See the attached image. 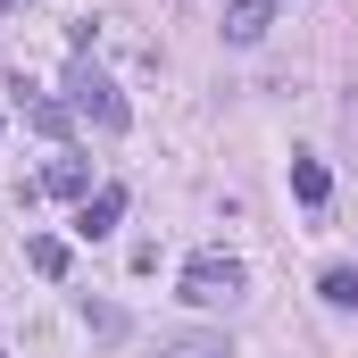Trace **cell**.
I'll return each instance as SVG.
<instances>
[{
    "instance_id": "obj_1",
    "label": "cell",
    "mask_w": 358,
    "mask_h": 358,
    "mask_svg": "<svg viewBox=\"0 0 358 358\" xmlns=\"http://www.w3.org/2000/svg\"><path fill=\"white\" fill-rule=\"evenodd\" d=\"M67 108L84 117L92 134H125V92L108 84L92 59H76V67H67Z\"/></svg>"
},
{
    "instance_id": "obj_2",
    "label": "cell",
    "mask_w": 358,
    "mask_h": 358,
    "mask_svg": "<svg viewBox=\"0 0 358 358\" xmlns=\"http://www.w3.org/2000/svg\"><path fill=\"white\" fill-rule=\"evenodd\" d=\"M242 283H250V275H242V259L200 250V259L183 267V300H192V308H234V300H242Z\"/></svg>"
},
{
    "instance_id": "obj_3",
    "label": "cell",
    "mask_w": 358,
    "mask_h": 358,
    "mask_svg": "<svg viewBox=\"0 0 358 358\" xmlns=\"http://www.w3.org/2000/svg\"><path fill=\"white\" fill-rule=\"evenodd\" d=\"M117 217H125V183H100L92 200H76V242H100V234H117Z\"/></svg>"
},
{
    "instance_id": "obj_4",
    "label": "cell",
    "mask_w": 358,
    "mask_h": 358,
    "mask_svg": "<svg viewBox=\"0 0 358 358\" xmlns=\"http://www.w3.org/2000/svg\"><path fill=\"white\" fill-rule=\"evenodd\" d=\"M17 108H25V125H34V134H50V142H67V125H76V108H67V100H50V92H17Z\"/></svg>"
},
{
    "instance_id": "obj_5",
    "label": "cell",
    "mask_w": 358,
    "mask_h": 358,
    "mask_svg": "<svg viewBox=\"0 0 358 358\" xmlns=\"http://www.w3.org/2000/svg\"><path fill=\"white\" fill-rule=\"evenodd\" d=\"M275 17V0H225V42H259Z\"/></svg>"
},
{
    "instance_id": "obj_6",
    "label": "cell",
    "mask_w": 358,
    "mask_h": 358,
    "mask_svg": "<svg viewBox=\"0 0 358 358\" xmlns=\"http://www.w3.org/2000/svg\"><path fill=\"white\" fill-rule=\"evenodd\" d=\"M67 259H76V250H67L59 234H34V242H25V267H34V275H50V283L67 275Z\"/></svg>"
},
{
    "instance_id": "obj_7",
    "label": "cell",
    "mask_w": 358,
    "mask_h": 358,
    "mask_svg": "<svg viewBox=\"0 0 358 358\" xmlns=\"http://www.w3.org/2000/svg\"><path fill=\"white\" fill-rule=\"evenodd\" d=\"M292 192H300V208H325V192H334L325 159H292Z\"/></svg>"
},
{
    "instance_id": "obj_8",
    "label": "cell",
    "mask_w": 358,
    "mask_h": 358,
    "mask_svg": "<svg viewBox=\"0 0 358 358\" xmlns=\"http://www.w3.org/2000/svg\"><path fill=\"white\" fill-rule=\"evenodd\" d=\"M42 192H59V200H92V176H84V159H50Z\"/></svg>"
},
{
    "instance_id": "obj_9",
    "label": "cell",
    "mask_w": 358,
    "mask_h": 358,
    "mask_svg": "<svg viewBox=\"0 0 358 358\" xmlns=\"http://www.w3.org/2000/svg\"><path fill=\"white\" fill-rule=\"evenodd\" d=\"M317 292H325V308H358V275H350V267H325Z\"/></svg>"
},
{
    "instance_id": "obj_10",
    "label": "cell",
    "mask_w": 358,
    "mask_h": 358,
    "mask_svg": "<svg viewBox=\"0 0 358 358\" xmlns=\"http://www.w3.org/2000/svg\"><path fill=\"white\" fill-rule=\"evenodd\" d=\"M159 358H234V350H225L217 334H183V342H167Z\"/></svg>"
},
{
    "instance_id": "obj_11",
    "label": "cell",
    "mask_w": 358,
    "mask_h": 358,
    "mask_svg": "<svg viewBox=\"0 0 358 358\" xmlns=\"http://www.w3.org/2000/svg\"><path fill=\"white\" fill-rule=\"evenodd\" d=\"M0 8H8V0H0Z\"/></svg>"
}]
</instances>
